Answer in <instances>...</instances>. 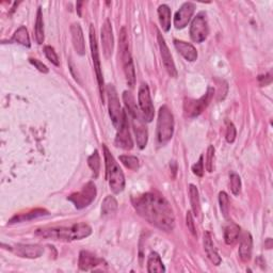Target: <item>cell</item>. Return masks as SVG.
Here are the masks:
<instances>
[{
  "label": "cell",
  "mask_w": 273,
  "mask_h": 273,
  "mask_svg": "<svg viewBox=\"0 0 273 273\" xmlns=\"http://www.w3.org/2000/svg\"><path fill=\"white\" fill-rule=\"evenodd\" d=\"M134 206L138 213L149 223L163 232L173 231L175 217L168 201L154 192H148L136 198Z\"/></svg>",
  "instance_id": "obj_1"
},
{
  "label": "cell",
  "mask_w": 273,
  "mask_h": 273,
  "mask_svg": "<svg viewBox=\"0 0 273 273\" xmlns=\"http://www.w3.org/2000/svg\"><path fill=\"white\" fill-rule=\"evenodd\" d=\"M92 234V228L87 223H78L70 227H52V228H41L37 231V235L54 239V240H81L87 238Z\"/></svg>",
  "instance_id": "obj_2"
},
{
  "label": "cell",
  "mask_w": 273,
  "mask_h": 273,
  "mask_svg": "<svg viewBox=\"0 0 273 273\" xmlns=\"http://www.w3.org/2000/svg\"><path fill=\"white\" fill-rule=\"evenodd\" d=\"M123 100L133 123L137 145L139 147L140 150H143L147 147L149 140V133H148V128L145 126V120L143 118L142 113L138 108L135 102V98L131 92L127 91L123 93Z\"/></svg>",
  "instance_id": "obj_3"
},
{
  "label": "cell",
  "mask_w": 273,
  "mask_h": 273,
  "mask_svg": "<svg viewBox=\"0 0 273 273\" xmlns=\"http://www.w3.org/2000/svg\"><path fill=\"white\" fill-rule=\"evenodd\" d=\"M104 157H105V165H106V172L107 177L109 180L110 189L113 193L119 194L125 188V176L122 169L120 168L117 160L114 159V157L110 153L109 149L103 144Z\"/></svg>",
  "instance_id": "obj_4"
},
{
  "label": "cell",
  "mask_w": 273,
  "mask_h": 273,
  "mask_svg": "<svg viewBox=\"0 0 273 273\" xmlns=\"http://www.w3.org/2000/svg\"><path fill=\"white\" fill-rule=\"evenodd\" d=\"M174 116L168 106H162L158 112L157 140L160 145H165L174 134Z\"/></svg>",
  "instance_id": "obj_5"
},
{
  "label": "cell",
  "mask_w": 273,
  "mask_h": 273,
  "mask_svg": "<svg viewBox=\"0 0 273 273\" xmlns=\"http://www.w3.org/2000/svg\"><path fill=\"white\" fill-rule=\"evenodd\" d=\"M120 52H121V59L123 63L126 82L129 87L134 88L136 84V71H135L134 61L132 58L131 48H129V41H128L126 28H122V30L120 32Z\"/></svg>",
  "instance_id": "obj_6"
},
{
  "label": "cell",
  "mask_w": 273,
  "mask_h": 273,
  "mask_svg": "<svg viewBox=\"0 0 273 273\" xmlns=\"http://www.w3.org/2000/svg\"><path fill=\"white\" fill-rule=\"evenodd\" d=\"M106 93L108 96L109 116L111 118V121H112L114 127L117 128V131H119L127 118V113L125 112V110L122 109L117 90L112 84L107 85Z\"/></svg>",
  "instance_id": "obj_7"
},
{
  "label": "cell",
  "mask_w": 273,
  "mask_h": 273,
  "mask_svg": "<svg viewBox=\"0 0 273 273\" xmlns=\"http://www.w3.org/2000/svg\"><path fill=\"white\" fill-rule=\"evenodd\" d=\"M96 186L93 181H90L85 184L80 191L70 194L67 199L70 201L77 209H83L92 204L96 197Z\"/></svg>",
  "instance_id": "obj_8"
},
{
  "label": "cell",
  "mask_w": 273,
  "mask_h": 273,
  "mask_svg": "<svg viewBox=\"0 0 273 273\" xmlns=\"http://www.w3.org/2000/svg\"><path fill=\"white\" fill-rule=\"evenodd\" d=\"M138 102H139L140 111L142 113L143 118H144L145 122L148 123L152 122L155 117V108L153 105V100H152L149 85L147 83H142L140 85L139 93H138Z\"/></svg>",
  "instance_id": "obj_9"
},
{
  "label": "cell",
  "mask_w": 273,
  "mask_h": 273,
  "mask_svg": "<svg viewBox=\"0 0 273 273\" xmlns=\"http://www.w3.org/2000/svg\"><path fill=\"white\" fill-rule=\"evenodd\" d=\"M90 47H91V54H92V60L95 68V73H96V78H97V83H98V88L100 92V96H102L104 100V77L102 73V66H100V60H99V51H98V44H97V39L95 34V29L94 26L91 25L90 27Z\"/></svg>",
  "instance_id": "obj_10"
},
{
  "label": "cell",
  "mask_w": 273,
  "mask_h": 273,
  "mask_svg": "<svg viewBox=\"0 0 273 273\" xmlns=\"http://www.w3.org/2000/svg\"><path fill=\"white\" fill-rule=\"evenodd\" d=\"M214 94L213 88H208L206 94H204L202 97L198 99H189L188 102L185 103V112L188 117L195 118L198 117L210 104L211 99Z\"/></svg>",
  "instance_id": "obj_11"
},
{
  "label": "cell",
  "mask_w": 273,
  "mask_h": 273,
  "mask_svg": "<svg viewBox=\"0 0 273 273\" xmlns=\"http://www.w3.org/2000/svg\"><path fill=\"white\" fill-rule=\"evenodd\" d=\"M209 33L208 23L206 19V14L204 12L198 13L193 19L190 26V38L195 43L204 42Z\"/></svg>",
  "instance_id": "obj_12"
},
{
  "label": "cell",
  "mask_w": 273,
  "mask_h": 273,
  "mask_svg": "<svg viewBox=\"0 0 273 273\" xmlns=\"http://www.w3.org/2000/svg\"><path fill=\"white\" fill-rule=\"evenodd\" d=\"M157 39H158V44H159L160 54H161L162 62H163L166 70L168 71V74L171 77H177V69H176L175 63L173 61V58H172V54L170 52L168 45L166 44V41H165V39L160 32H158Z\"/></svg>",
  "instance_id": "obj_13"
},
{
  "label": "cell",
  "mask_w": 273,
  "mask_h": 273,
  "mask_svg": "<svg viewBox=\"0 0 273 273\" xmlns=\"http://www.w3.org/2000/svg\"><path fill=\"white\" fill-rule=\"evenodd\" d=\"M195 11V6L192 3H185L175 13L174 26L176 29H183L191 21Z\"/></svg>",
  "instance_id": "obj_14"
},
{
  "label": "cell",
  "mask_w": 273,
  "mask_h": 273,
  "mask_svg": "<svg viewBox=\"0 0 273 273\" xmlns=\"http://www.w3.org/2000/svg\"><path fill=\"white\" fill-rule=\"evenodd\" d=\"M102 45H103V50L104 54L107 59H109L112 52H113V32H112V26L109 20H106L103 28H102Z\"/></svg>",
  "instance_id": "obj_15"
},
{
  "label": "cell",
  "mask_w": 273,
  "mask_h": 273,
  "mask_svg": "<svg viewBox=\"0 0 273 273\" xmlns=\"http://www.w3.org/2000/svg\"><path fill=\"white\" fill-rule=\"evenodd\" d=\"M116 145L123 150H132L134 148V142L129 132V123L128 118H126L124 124L118 131L117 138H116Z\"/></svg>",
  "instance_id": "obj_16"
},
{
  "label": "cell",
  "mask_w": 273,
  "mask_h": 273,
  "mask_svg": "<svg viewBox=\"0 0 273 273\" xmlns=\"http://www.w3.org/2000/svg\"><path fill=\"white\" fill-rule=\"evenodd\" d=\"M70 33H71V41H73V45L75 50L78 54L83 56L85 53V43L84 37L81 29V26L77 23L73 24L70 27Z\"/></svg>",
  "instance_id": "obj_17"
},
{
  "label": "cell",
  "mask_w": 273,
  "mask_h": 273,
  "mask_svg": "<svg viewBox=\"0 0 273 273\" xmlns=\"http://www.w3.org/2000/svg\"><path fill=\"white\" fill-rule=\"evenodd\" d=\"M174 46H175L176 50L184 57L187 61L193 62L197 59V50L195 49V47L192 44H190V43L175 40Z\"/></svg>",
  "instance_id": "obj_18"
},
{
  "label": "cell",
  "mask_w": 273,
  "mask_h": 273,
  "mask_svg": "<svg viewBox=\"0 0 273 273\" xmlns=\"http://www.w3.org/2000/svg\"><path fill=\"white\" fill-rule=\"evenodd\" d=\"M103 261L88 251H81L79 254V268L83 271H89L102 265Z\"/></svg>",
  "instance_id": "obj_19"
},
{
  "label": "cell",
  "mask_w": 273,
  "mask_h": 273,
  "mask_svg": "<svg viewBox=\"0 0 273 273\" xmlns=\"http://www.w3.org/2000/svg\"><path fill=\"white\" fill-rule=\"evenodd\" d=\"M14 252L21 257L38 258L43 254L44 250L40 246H32V244H17L14 248Z\"/></svg>",
  "instance_id": "obj_20"
},
{
  "label": "cell",
  "mask_w": 273,
  "mask_h": 273,
  "mask_svg": "<svg viewBox=\"0 0 273 273\" xmlns=\"http://www.w3.org/2000/svg\"><path fill=\"white\" fill-rule=\"evenodd\" d=\"M203 243H204V250L206 252V255L207 257L210 260V262L215 265V266H219L222 262L221 257L217 251V249H215L214 244L212 242V239H211V236L208 232H206L204 234V238H203Z\"/></svg>",
  "instance_id": "obj_21"
},
{
  "label": "cell",
  "mask_w": 273,
  "mask_h": 273,
  "mask_svg": "<svg viewBox=\"0 0 273 273\" xmlns=\"http://www.w3.org/2000/svg\"><path fill=\"white\" fill-rule=\"evenodd\" d=\"M253 250V239L250 233H246L243 235L240 247H239V257L240 260L244 263H248L251 260Z\"/></svg>",
  "instance_id": "obj_22"
},
{
  "label": "cell",
  "mask_w": 273,
  "mask_h": 273,
  "mask_svg": "<svg viewBox=\"0 0 273 273\" xmlns=\"http://www.w3.org/2000/svg\"><path fill=\"white\" fill-rule=\"evenodd\" d=\"M240 235V227L235 222H227V224L224 226L223 236L224 241L227 246H234V244L238 241Z\"/></svg>",
  "instance_id": "obj_23"
},
{
  "label": "cell",
  "mask_w": 273,
  "mask_h": 273,
  "mask_svg": "<svg viewBox=\"0 0 273 273\" xmlns=\"http://www.w3.org/2000/svg\"><path fill=\"white\" fill-rule=\"evenodd\" d=\"M148 272L149 273H161V272H166V268L163 266V263L161 261V257L160 255L156 253V252H152L149 256V260H148Z\"/></svg>",
  "instance_id": "obj_24"
},
{
  "label": "cell",
  "mask_w": 273,
  "mask_h": 273,
  "mask_svg": "<svg viewBox=\"0 0 273 273\" xmlns=\"http://www.w3.org/2000/svg\"><path fill=\"white\" fill-rule=\"evenodd\" d=\"M158 19L165 32L171 29V9L167 5H161L158 8Z\"/></svg>",
  "instance_id": "obj_25"
},
{
  "label": "cell",
  "mask_w": 273,
  "mask_h": 273,
  "mask_svg": "<svg viewBox=\"0 0 273 273\" xmlns=\"http://www.w3.org/2000/svg\"><path fill=\"white\" fill-rule=\"evenodd\" d=\"M118 208H119L118 201L112 195H108L103 202L102 214L104 217H111V215H113L118 211Z\"/></svg>",
  "instance_id": "obj_26"
},
{
  "label": "cell",
  "mask_w": 273,
  "mask_h": 273,
  "mask_svg": "<svg viewBox=\"0 0 273 273\" xmlns=\"http://www.w3.org/2000/svg\"><path fill=\"white\" fill-rule=\"evenodd\" d=\"M34 32H35V40L38 44H43L44 43V22H43V14L41 8H39L37 13V21L34 26Z\"/></svg>",
  "instance_id": "obj_27"
},
{
  "label": "cell",
  "mask_w": 273,
  "mask_h": 273,
  "mask_svg": "<svg viewBox=\"0 0 273 273\" xmlns=\"http://www.w3.org/2000/svg\"><path fill=\"white\" fill-rule=\"evenodd\" d=\"M11 42L17 43V44H21L26 47H30V38L29 34H28V31L24 26L20 27L19 29L15 31V33L13 34Z\"/></svg>",
  "instance_id": "obj_28"
},
{
  "label": "cell",
  "mask_w": 273,
  "mask_h": 273,
  "mask_svg": "<svg viewBox=\"0 0 273 273\" xmlns=\"http://www.w3.org/2000/svg\"><path fill=\"white\" fill-rule=\"evenodd\" d=\"M189 195H190V204L192 207L193 214L197 217V215L201 213V202H199L198 190L194 185L189 186Z\"/></svg>",
  "instance_id": "obj_29"
},
{
  "label": "cell",
  "mask_w": 273,
  "mask_h": 273,
  "mask_svg": "<svg viewBox=\"0 0 273 273\" xmlns=\"http://www.w3.org/2000/svg\"><path fill=\"white\" fill-rule=\"evenodd\" d=\"M44 214H47V212L45 210L43 209H37L34 211H31V212H28L26 214H21V215H16V217H14L10 223H14V222H21V221H28V220H31V219H34V218H39V217H42V215Z\"/></svg>",
  "instance_id": "obj_30"
},
{
  "label": "cell",
  "mask_w": 273,
  "mask_h": 273,
  "mask_svg": "<svg viewBox=\"0 0 273 273\" xmlns=\"http://www.w3.org/2000/svg\"><path fill=\"white\" fill-rule=\"evenodd\" d=\"M120 160L121 162L127 168V169H131L133 171H137L140 168V162L139 159L135 156H131V155H122L120 156Z\"/></svg>",
  "instance_id": "obj_31"
},
{
  "label": "cell",
  "mask_w": 273,
  "mask_h": 273,
  "mask_svg": "<svg viewBox=\"0 0 273 273\" xmlns=\"http://www.w3.org/2000/svg\"><path fill=\"white\" fill-rule=\"evenodd\" d=\"M88 165L91 168L94 173V177L96 178L98 176L99 170H100V157L97 151H94V153L88 158Z\"/></svg>",
  "instance_id": "obj_32"
},
{
  "label": "cell",
  "mask_w": 273,
  "mask_h": 273,
  "mask_svg": "<svg viewBox=\"0 0 273 273\" xmlns=\"http://www.w3.org/2000/svg\"><path fill=\"white\" fill-rule=\"evenodd\" d=\"M219 203H220V208L225 218L228 217L229 213V198L226 192L222 191L219 193Z\"/></svg>",
  "instance_id": "obj_33"
},
{
  "label": "cell",
  "mask_w": 273,
  "mask_h": 273,
  "mask_svg": "<svg viewBox=\"0 0 273 273\" xmlns=\"http://www.w3.org/2000/svg\"><path fill=\"white\" fill-rule=\"evenodd\" d=\"M229 179H231V190L234 195H239L241 191V178L238 174L232 173L231 176H229Z\"/></svg>",
  "instance_id": "obj_34"
},
{
  "label": "cell",
  "mask_w": 273,
  "mask_h": 273,
  "mask_svg": "<svg viewBox=\"0 0 273 273\" xmlns=\"http://www.w3.org/2000/svg\"><path fill=\"white\" fill-rule=\"evenodd\" d=\"M44 53L46 56V58L56 66H59L60 62H59V58H58V54L54 51L53 47L51 46H45L44 47Z\"/></svg>",
  "instance_id": "obj_35"
},
{
  "label": "cell",
  "mask_w": 273,
  "mask_h": 273,
  "mask_svg": "<svg viewBox=\"0 0 273 273\" xmlns=\"http://www.w3.org/2000/svg\"><path fill=\"white\" fill-rule=\"evenodd\" d=\"M204 156H201L198 161L192 166V171L193 173L198 176V177H202L204 175Z\"/></svg>",
  "instance_id": "obj_36"
},
{
  "label": "cell",
  "mask_w": 273,
  "mask_h": 273,
  "mask_svg": "<svg viewBox=\"0 0 273 273\" xmlns=\"http://www.w3.org/2000/svg\"><path fill=\"white\" fill-rule=\"evenodd\" d=\"M236 127L233 123H228L227 125V129H226V135H225V139L228 143H233L236 139Z\"/></svg>",
  "instance_id": "obj_37"
},
{
  "label": "cell",
  "mask_w": 273,
  "mask_h": 273,
  "mask_svg": "<svg viewBox=\"0 0 273 273\" xmlns=\"http://www.w3.org/2000/svg\"><path fill=\"white\" fill-rule=\"evenodd\" d=\"M213 156H214V148L210 145L206 154V169L208 172H212L213 170Z\"/></svg>",
  "instance_id": "obj_38"
},
{
  "label": "cell",
  "mask_w": 273,
  "mask_h": 273,
  "mask_svg": "<svg viewBox=\"0 0 273 273\" xmlns=\"http://www.w3.org/2000/svg\"><path fill=\"white\" fill-rule=\"evenodd\" d=\"M186 222H187V226H188V229L190 231V233L196 237V229H195V224H194V220H193V215L191 211L187 212L186 215Z\"/></svg>",
  "instance_id": "obj_39"
},
{
  "label": "cell",
  "mask_w": 273,
  "mask_h": 273,
  "mask_svg": "<svg viewBox=\"0 0 273 273\" xmlns=\"http://www.w3.org/2000/svg\"><path fill=\"white\" fill-rule=\"evenodd\" d=\"M29 61H30V63H31L35 68H38V69L41 71V73L47 74L48 71H49L48 67H47L45 64H43L41 61H39V60H37V59H30Z\"/></svg>",
  "instance_id": "obj_40"
}]
</instances>
